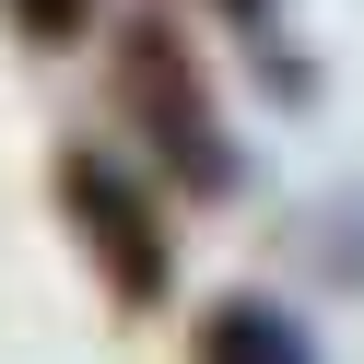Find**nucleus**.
<instances>
[{"label": "nucleus", "mask_w": 364, "mask_h": 364, "mask_svg": "<svg viewBox=\"0 0 364 364\" xmlns=\"http://www.w3.org/2000/svg\"><path fill=\"white\" fill-rule=\"evenodd\" d=\"M82 12H95V0H12V24H24L36 48H71V36H82Z\"/></svg>", "instance_id": "nucleus-4"}, {"label": "nucleus", "mask_w": 364, "mask_h": 364, "mask_svg": "<svg viewBox=\"0 0 364 364\" xmlns=\"http://www.w3.org/2000/svg\"><path fill=\"white\" fill-rule=\"evenodd\" d=\"M118 106L141 118L153 165H176L188 200H223V188H235L223 106H212V82H200V59L176 48V24H129V36H118Z\"/></svg>", "instance_id": "nucleus-1"}, {"label": "nucleus", "mask_w": 364, "mask_h": 364, "mask_svg": "<svg viewBox=\"0 0 364 364\" xmlns=\"http://www.w3.org/2000/svg\"><path fill=\"white\" fill-rule=\"evenodd\" d=\"M223 12H235V24H270V0H223Z\"/></svg>", "instance_id": "nucleus-5"}, {"label": "nucleus", "mask_w": 364, "mask_h": 364, "mask_svg": "<svg viewBox=\"0 0 364 364\" xmlns=\"http://www.w3.org/2000/svg\"><path fill=\"white\" fill-rule=\"evenodd\" d=\"M200 364H317L306 329H294L282 306H259V294H235V306L200 317Z\"/></svg>", "instance_id": "nucleus-3"}, {"label": "nucleus", "mask_w": 364, "mask_h": 364, "mask_svg": "<svg viewBox=\"0 0 364 364\" xmlns=\"http://www.w3.org/2000/svg\"><path fill=\"white\" fill-rule=\"evenodd\" d=\"M59 212L95 247V270L118 282V306H153V294L176 282V247H165V223H153V200L129 188L106 153H59Z\"/></svg>", "instance_id": "nucleus-2"}]
</instances>
